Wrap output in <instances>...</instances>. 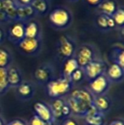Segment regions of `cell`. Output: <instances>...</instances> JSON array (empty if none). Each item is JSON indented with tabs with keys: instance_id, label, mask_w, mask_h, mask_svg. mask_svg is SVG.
Segmentation results:
<instances>
[{
	"instance_id": "obj_1",
	"label": "cell",
	"mask_w": 124,
	"mask_h": 125,
	"mask_svg": "<svg viewBox=\"0 0 124 125\" xmlns=\"http://www.w3.org/2000/svg\"><path fill=\"white\" fill-rule=\"evenodd\" d=\"M66 100L71 111V115L84 117L93 106L94 96L88 89H78L72 90Z\"/></svg>"
},
{
	"instance_id": "obj_2",
	"label": "cell",
	"mask_w": 124,
	"mask_h": 125,
	"mask_svg": "<svg viewBox=\"0 0 124 125\" xmlns=\"http://www.w3.org/2000/svg\"><path fill=\"white\" fill-rule=\"evenodd\" d=\"M48 22L53 29L64 31L70 28L73 23V14L66 6H57L48 13Z\"/></svg>"
},
{
	"instance_id": "obj_3",
	"label": "cell",
	"mask_w": 124,
	"mask_h": 125,
	"mask_svg": "<svg viewBox=\"0 0 124 125\" xmlns=\"http://www.w3.org/2000/svg\"><path fill=\"white\" fill-rule=\"evenodd\" d=\"M46 93L48 97L53 99L64 98L72 91L73 84L70 78L60 76L55 77L46 85Z\"/></svg>"
},
{
	"instance_id": "obj_4",
	"label": "cell",
	"mask_w": 124,
	"mask_h": 125,
	"mask_svg": "<svg viewBox=\"0 0 124 125\" xmlns=\"http://www.w3.org/2000/svg\"><path fill=\"white\" fill-rule=\"evenodd\" d=\"M75 59L77 61L79 67L83 68L90 62L99 59V51L93 43H84L76 47L74 54Z\"/></svg>"
},
{
	"instance_id": "obj_5",
	"label": "cell",
	"mask_w": 124,
	"mask_h": 125,
	"mask_svg": "<svg viewBox=\"0 0 124 125\" xmlns=\"http://www.w3.org/2000/svg\"><path fill=\"white\" fill-rule=\"evenodd\" d=\"M76 42L74 38L69 34H63L58 38L55 44V54L60 61H64L74 56L76 52Z\"/></svg>"
},
{
	"instance_id": "obj_6",
	"label": "cell",
	"mask_w": 124,
	"mask_h": 125,
	"mask_svg": "<svg viewBox=\"0 0 124 125\" xmlns=\"http://www.w3.org/2000/svg\"><path fill=\"white\" fill-rule=\"evenodd\" d=\"M21 54L27 56H37L41 53L43 47V38H27L22 39L15 45Z\"/></svg>"
},
{
	"instance_id": "obj_7",
	"label": "cell",
	"mask_w": 124,
	"mask_h": 125,
	"mask_svg": "<svg viewBox=\"0 0 124 125\" xmlns=\"http://www.w3.org/2000/svg\"><path fill=\"white\" fill-rule=\"evenodd\" d=\"M55 77V69L52 63L44 62L33 72V78L40 85H46Z\"/></svg>"
},
{
	"instance_id": "obj_8",
	"label": "cell",
	"mask_w": 124,
	"mask_h": 125,
	"mask_svg": "<svg viewBox=\"0 0 124 125\" xmlns=\"http://www.w3.org/2000/svg\"><path fill=\"white\" fill-rule=\"evenodd\" d=\"M108 65L101 58L90 62L83 68L85 79L88 82L98 77L99 76L105 74Z\"/></svg>"
},
{
	"instance_id": "obj_9",
	"label": "cell",
	"mask_w": 124,
	"mask_h": 125,
	"mask_svg": "<svg viewBox=\"0 0 124 125\" xmlns=\"http://www.w3.org/2000/svg\"><path fill=\"white\" fill-rule=\"evenodd\" d=\"M111 82L109 80L107 76L103 74L88 82V90L94 96H99L106 94L111 86Z\"/></svg>"
},
{
	"instance_id": "obj_10",
	"label": "cell",
	"mask_w": 124,
	"mask_h": 125,
	"mask_svg": "<svg viewBox=\"0 0 124 125\" xmlns=\"http://www.w3.org/2000/svg\"><path fill=\"white\" fill-rule=\"evenodd\" d=\"M5 34L7 39L15 46L25 38V22L15 21L10 23Z\"/></svg>"
},
{
	"instance_id": "obj_11",
	"label": "cell",
	"mask_w": 124,
	"mask_h": 125,
	"mask_svg": "<svg viewBox=\"0 0 124 125\" xmlns=\"http://www.w3.org/2000/svg\"><path fill=\"white\" fill-rule=\"evenodd\" d=\"M33 115H36L45 122H55L48 104L43 101H37L32 106Z\"/></svg>"
},
{
	"instance_id": "obj_12",
	"label": "cell",
	"mask_w": 124,
	"mask_h": 125,
	"mask_svg": "<svg viewBox=\"0 0 124 125\" xmlns=\"http://www.w3.org/2000/svg\"><path fill=\"white\" fill-rule=\"evenodd\" d=\"M35 86L29 81H23L18 87H16V95L20 100L27 101L33 98L35 94Z\"/></svg>"
},
{
	"instance_id": "obj_13",
	"label": "cell",
	"mask_w": 124,
	"mask_h": 125,
	"mask_svg": "<svg viewBox=\"0 0 124 125\" xmlns=\"http://www.w3.org/2000/svg\"><path fill=\"white\" fill-rule=\"evenodd\" d=\"M25 38H43V28L37 19L25 22Z\"/></svg>"
},
{
	"instance_id": "obj_14",
	"label": "cell",
	"mask_w": 124,
	"mask_h": 125,
	"mask_svg": "<svg viewBox=\"0 0 124 125\" xmlns=\"http://www.w3.org/2000/svg\"><path fill=\"white\" fill-rule=\"evenodd\" d=\"M105 75L111 82V83H119L123 81L124 78V68L116 63H111L108 66Z\"/></svg>"
},
{
	"instance_id": "obj_15",
	"label": "cell",
	"mask_w": 124,
	"mask_h": 125,
	"mask_svg": "<svg viewBox=\"0 0 124 125\" xmlns=\"http://www.w3.org/2000/svg\"><path fill=\"white\" fill-rule=\"evenodd\" d=\"M7 79L10 88H16L23 82V75L18 66H10L7 69Z\"/></svg>"
},
{
	"instance_id": "obj_16",
	"label": "cell",
	"mask_w": 124,
	"mask_h": 125,
	"mask_svg": "<svg viewBox=\"0 0 124 125\" xmlns=\"http://www.w3.org/2000/svg\"><path fill=\"white\" fill-rule=\"evenodd\" d=\"M118 8L119 4L116 0H103L96 8V11L97 14H101L106 16H112Z\"/></svg>"
},
{
	"instance_id": "obj_17",
	"label": "cell",
	"mask_w": 124,
	"mask_h": 125,
	"mask_svg": "<svg viewBox=\"0 0 124 125\" xmlns=\"http://www.w3.org/2000/svg\"><path fill=\"white\" fill-rule=\"evenodd\" d=\"M37 15L31 5H18L16 6V21L26 22L37 18Z\"/></svg>"
},
{
	"instance_id": "obj_18",
	"label": "cell",
	"mask_w": 124,
	"mask_h": 125,
	"mask_svg": "<svg viewBox=\"0 0 124 125\" xmlns=\"http://www.w3.org/2000/svg\"><path fill=\"white\" fill-rule=\"evenodd\" d=\"M93 106L100 113L105 115L112 106V101L106 94L94 96L93 100Z\"/></svg>"
},
{
	"instance_id": "obj_19",
	"label": "cell",
	"mask_w": 124,
	"mask_h": 125,
	"mask_svg": "<svg viewBox=\"0 0 124 125\" xmlns=\"http://www.w3.org/2000/svg\"><path fill=\"white\" fill-rule=\"evenodd\" d=\"M50 0H33L31 3L37 16H46L50 11Z\"/></svg>"
},
{
	"instance_id": "obj_20",
	"label": "cell",
	"mask_w": 124,
	"mask_h": 125,
	"mask_svg": "<svg viewBox=\"0 0 124 125\" xmlns=\"http://www.w3.org/2000/svg\"><path fill=\"white\" fill-rule=\"evenodd\" d=\"M85 122L88 125H104L105 115L99 112L94 106L89 110L86 116L84 117Z\"/></svg>"
},
{
	"instance_id": "obj_21",
	"label": "cell",
	"mask_w": 124,
	"mask_h": 125,
	"mask_svg": "<svg viewBox=\"0 0 124 125\" xmlns=\"http://www.w3.org/2000/svg\"><path fill=\"white\" fill-rule=\"evenodd\" d=\"M78 67H79V66H78L77 61L75 59L74 56L69 58V59L65 60L64 61H62L60 76L70 78V76L72 74Z\"/></svg>"
},
{
	"instance_id": "obj_22",
	"label": "cell",
	"mask_w": 124,
	"mask_h": 125,
	"mask_svg": "<svg viewBox=\"0 0 124 125\" xmlns=\"http://www.w3.org/2000/svg\"><path fill=\"white\" fill-rule=\"evenodd\" d=\"M66 104V100L64 98H58V99H53L50 104H48L50 110L52 112L55 119L61 120L62 118V108Z\"/></svg>"
},
{
	"instance_id": "obj_23",
	"label": "cell",
	"mask_w": 124,
	"mask_h": 125,
	"mask_svg": "<svg viewBox=\"0 0 124 125\" xmlns=\"http://www.w3.org/2000/svg\"><path fill=\"white\" fill-rule=\"evenodd\" d=\"M13 62V54L6 47L0 46V68L8 69Z\"/></svg>"
},
{
	"instance_id": "obj_24",
	"label": "cell",
	"mask_w": 124,
	"mask_h": 125,
	"mask_svg": "<svg viewBox=\"0 0 124 125\" xmlns=\"http://www.w3.org/2000/svg\"><path fill=\"white\" fill-rule=\"evenodd\" d=\"M111 60H112V63H116L124 68V50L123 46L114 47L112 49Z\"/></svg>"
},
{
	"instance_id": "obj_25",
	"label": "cell",
	"mask_w": 124,
	"mask_h": 125,
	"mask_svg": "<svg viewBox=\"0 0 124 125\" xmlns=\"http://www.w3.org/2000/svg\"><path fill=\"white\" fill-rule=\"evenodd\" d=\"M107 19L108 16H106V15L97 14L95 19H94V24H95L98 30H99L100 31H104V32L109 31V28L107 26Z\"/></svg>"
},
{
	"instance_id": "obj_26",
	"label": "cell",
	"mask_w": 124,
	"mask_h": 125,
	"mask_svg": "<svg viewBox=\"0 0 124 125\" xmlns=\"http://www.w3.org/2000/svg\"><path fill=\"white\" fill-rule=\"evenodd\" d=\"M10 89L7 79V69L0 68V95L5 94Z\"/></svg>"
},
{
	"instance_id": "obj_27",
	"label": "cell",
	"mask_w": 124,
	"mask_h": 125,
	"mask_svg": "<svg viewBox=\"0 0 124 125\" xmlns=\"http://www.w3.org/2000/svg\"><path fill=\"white\" fill-rule=\"evenodd\" d=\"M112 19L114 20L116 26V29L121 30L124 28V10L123 7L119 6L118 10L115 12V14L112 15Z\"/></svg>"
},
{
	"instance_id": "obj_28",
	"label": "cell",
	"mask_w": 124,
	"mask_h": 125,
	"mask_svg": "<svg viewBox=\"0 0 124 125\" xmlns=\"http://www.w3.org/2000/svg\"><path fill=\"white\" fill-rule=\"evenodd\" d=\"M84 79H85L84 73H83V68H81V67H78L72 74L70 76V80L72 83L73 85L80 83L83 82Z\"/></svg>"
},
{
	"instance_id": "obj_29",
	"label": "cell",
	"mask_w": 124,
	"mask_h": 125,
	"mask_svg": "<svg viewBox=\"0 0 124 125\" xmlns=\"http://www.w3.org/2000/svg\"><path fill=\"white\" fill-rule=\"evenodd\" d=\"M28 125H55V122H45L36 115H33L29 120Z\"/></svg>"
},
{
	"instance_id": "obj_30",
	"label": "cell",
	"mask_w": 124,
	"mask_h": 125,
	"mask_svg": "<svg viewBox=\"0 0 124 125\" xmlns=\"http://www.w3.org/2000/svg\"><path fill=\"white\" fill-rule=\"evenodd\" d=\"M71 116V108H70V106L67 105V103H66V104L64 105V106H63L62 108V118L63 120L66 118H68V117H70Z\"/></svg>"
},
{
	"instance_id": "obj_31",
	"label": "cell",
	"mask_w": 124,
	"mask_h": 125,
	"mask_svg": "<svg viewBox=\"0 0 124 125\" xmlns=\"http://www.w3.org/2000/svg\"><path fill=\"white\" fill-rule=\"evenodd\" d=\"M6 125H28V124L25 120H23V119L17 118L15 119V120H12L11 122H10Z\"/></svg>"
},
{
	"instance_id": "obj_32",
	"label": "cell",
	"mask_w": 124,
	"mask_h": 125,
	"mask_svg": "<svg viewBox=\"0 0 124 125\" xmlns=\"http://www.w3.org/2000/svg\"><path fill=\"white\" fill-rule=\"evenodd\" d=\"M107 26H108V28H109V31H111V30L116 29V23H115L114 20H113L112 17H111V16H108V19H107Z\"/></svg>"
},
{
	"instance_id": "obj_33",
	"label": "cell",
	"mask_w": 124,
	"mask_h": 125,
	"mask_svg": "<svg viewBox=\"0 0 124 125\" xmlns=\"http://www.w3.org/2000/svg\"><path fill=\"white\" fill-rule=\"evenodd\" d=\"M89 6L93 7V8H97L99 4L103 1V0H84Z\"/></svg>"
},
{
	"instance_id": "obj_34",
	"label": "cell",
	"mask_w": 124,
	"mask_h": 125,
	"mask_svg": "<svg viewBox=\"0 0 124 125\" xmlns=\"http://www.w3.org/2000/svg\"><path fill=\"white\" fill-rule=\"evenodd\" d=\"M61 125H78V124L75 119L71 118V117H68V118H66L63 120Z\"/></svg>"
},
{
	"instance_id": "obj_35",
	"label": "cell",
	"mask_w": 124,
	"mask_h": 125,
	"mask_svg": "<svg viewBox=\"0 0 124 125\" xmlns=\"http://www.w3.org/2000/svg\"><path fill=\"white\" fill-rule=\"evenodd\" d=\"M0 23H10L8 17L3 10H0Z\"/></svg>"
},
{
	"instance_id": "obj_36",
	"label": "cell",
	"mask_w": 124,
	"mask_h": 125,
	"mask_svg": "<svg viewBox=\"0 0 124 125\" xmlns=\"http://www.w3.org/2000/svg\"><path fill=\"white\" fill-rule=\"evenodd\" d=\"M18 5H31L33 0H14Z\"/></svg>"
},
{
	"instance_id": "obj_37",
	"label": "cell",
	"mask_w": 124,
	"mask_h": 125,
	"mask_svg": "<svg viewBox=\"0 0 124 125\" xmlns=\"http://www.w3.org/2000/svg\"><path fill=\"white\" fill-rule=\"evenodd\" d=\"M5 38H6V34H5V31L2 27H0V45L3 43Z\"/></svg>"
},
{
	"instance_id": "obj_38",
	"label": "cell",
	"mask_w": 124,
	"mask_h": 125,
	"mask_svg": "<svg viewBox=\"0 0 124 125\" xmlns=\"http://www.w3.org/2000/svg\"><path fill=\"white\" fill-rule=\"evenodd\" d=\"M110 125H124V124L122 119H118V120H115L113 122H111V124Z\"/></svg>"
},
{
	"instance_id": "obj_39",
	"label": "cell",
	"mask_w": 124,
	"mask_h": 125,
	"mask_svg": "<svg viewBox=\"0 0 124 125\" xmlns=\"http://www.w3.org/2000/svg\"><path fill=\"white\" fill-rule=\"evenodd\" d=\"M0 125H6L4 120H3V117H0Z\"/></svg>"
},
{
	"instance_id": "obj_40",
	"label": "cell",
	"mask_w": 124,
	"mask_h": 125,
	"mask_svg": "<svg viewBox=\"0 0 124 125\" xmlns=\"http://www.w3.org/2000/svg\"><path fill=\"white\" fill-rule=\"evenodd\" d=\"M0 10H3V0H0Z\"/></svg>"
},
{
	"instance_id": "obj_41",
	"label": "cell",
	"mask_w": 124,
	"mask_h": 125,
	"mask_svg": "<svg viewBox=\"0 0 124 125\" xmlns=\"http://www.w3.org/2000/svg\"><path fill=\"white\" fill-rule=\"evenodd\" d=\"M68 2H70V3H76V2L79 1V0H67Z\"/></svg>"
},
{
	"instance_id": "obj_42",
	"label": "cell",
	"mask_w": 124,
	"mask_h": 125,
	"mask_svg": "<svg viewBox=\"0 0 124 125\" xmlns=\"http://www.w3.org/2000/svg\"><path fill=\"white\" fill-rule=\"evenodd\" d=\"M0 112H1V107H0Z\"/></svg>"
},
{
	"instance_id": "obj_43",
	"label": "cell",
	"mask_w": 124,
	"mask_h": 125,
	"mask_svg": "<svg viewBox=\"0 0 124 125\" xmlns=\"http://www.w3.org/2000/svg\"><path fill=\"white\" fill-rule=\"evenodd\" d=\"M86 125H88V124H86Z\"/></svg>"
}]
</instances>
